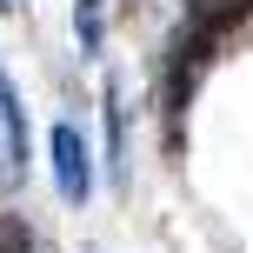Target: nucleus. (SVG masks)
<instances>
[{
    "label": "nucleus",
    "instance_id": "4",
    "mask_svg": "<svg viewBox=\"0 0 253 253\" xmlns=\"http://www.w3.org/2000/svg\"><path fill=\"white\" fill-rule=\"evenodd\" d=\"M0 253H34V233H27V220L0 213Z\"/></svg>",
    "mask_w": 253,
    "mask_h": 253
},
{
    "label": "nucleus",
    "instance_id": "6",
    "mask_svg": "<svg viewBox=\"0 0 253 253\" xmlns=\"http://www.w3.org/2000/svg\"><path fill=\"white\" fill-rule=\"evenodd\" d=\"M0 7H13V0H0Z\"/></svg>",
    "mask_w": 253,
    "mask_h": 253
},
{
    "label": "nucleus",
    "instance_id": "1",
    "mask_svg": "<svg viewBox=\"0 0 253 253\" xmlns=\"http://www.w3.org/2000/svg\"><path fill=\"white\" fill-rule=\"evenodd\" d=\"M53 180H60V193L67 200H87L93 193V153H87V140H80V126H53Z\"/></svg>",
    "mask_w": 253,
    "mask_h": 253
},
{
    "label": "nucleus",
    "instance_id": "3",
    "mask_svg": "<svg viewBox=\"0 0 253 253\" xmlns=\"http://www.w3.org/2000/svg\"><path fill=\"white\" fill-rule=\"evenodd\" d=\"M100 34H107L100 0H80V7H74V40H80V53H100Z\"/></svg>",
    "mask_w": 253,
    "mask_h": 253
},
{
    "label": "nucleus",
    "instance_id": "2",
    "mask_svg": "<svg viewBox=\"0 0 253 253\" xmlns=\"http://www.w3.org/2000/svg\"><path fill=\"white\" fill-rule=\"evenodd\" d=\"M0 147H7V173H20L27 167V107L7 74H0Z\"/></svg>",
    "mask_w": 253,
    "mask_h": 253
},
{
    "label": "nucleus",
    "instance_id": "5",
    "mask_svg": "<svg viewBox=\"0 0 253 253\" xmlns=\"http://www.w3.org/2000/svg\"><path fill=\"white\" fill-rule=\"evenodd\" d=\"M0 180H7V147H0Z\"/></svg>",
    "mask_w": 253,
    "mask_h": 253
}]
</instances>
